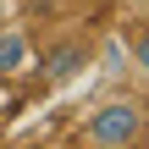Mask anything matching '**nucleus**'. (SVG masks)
<instances>
[{
    "mask_svg": "<svg viewBox=\"0 0 149 149\" xmlns=\"http://www.w3.org/2000/svg\"><path fill=\"white\" fill-rule=\"evenodd\" d=\"M144 138H149V111L133 94H105L83 122V144H100V149H127Z\"/></svg>",
    "mask_w": 149,
    "mask_h": 149,
    "instance_id": "obj_1",
    "label": "nucleus"
},
{
    "mask_svg": "<svg viewBox=\"0 0 149 149\" xmlns=\"http://www.w3.org/2000/svg\"><path fill=\"white\" fill-rule=\"evenodd\" d=\"M28 66H33V44H28V33L11 28V22H0V77H17V72H28Z\"/></svg>",
    "mask_w": 149,
    "mask_h": 149,
    "instance_id": "obj_2",
    "label": "nucleus"
},
{
    "mask_svg": "<svg viewBox=\"0 0 149 149\" xmlns=\"http://www.w3.org/2000/svg\"><path fill=\"white\" fill-rule=\"evenodd\" d=\"M77 61H83V50H77V44H61V50H55L50 77H55V83H61V77H72V72H77Z\"/></svg>",
    "mask_w": 149,
    "mask_h": 149,
    "instance_id": "obj_3",
    "label": "nucleus"
},
{
    "mask_svg": "<svg viewBox=\"0 0 149 149\" xmlns=\"http://www.w3.org/2000/svg\"><path fill=\"white\" fill-rule=\"evenodd\" d=\"M133 72L149 83V33H138V44H133Z\"/></svg>",
    "mask_w": 149,
    "mask_h": 149,
    "instance_id": "obj_4",
    "label": "nucleus"
},
{
    "mask_svg": "<svg viewBox=\"0 0 149 149\" xmlns=\"http://www.w3.org/2000/svg\"><path fill=\"white\" fill-rule=\"evenodd\" d=\"M0 17H6V0H0Z\"/></svg>",
    "mask_w": 149,
    "mask_h": 149,
    "instance_id": "obj_5",
    "label": "nucleus"
}]
</instances>
